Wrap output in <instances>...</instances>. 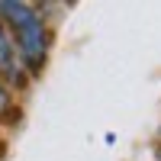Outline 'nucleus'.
Returning <instances> with one entry per match:
<instances>
[{"instance_id": "nucleus-1", "label": "nucleus", "mask_w": 161, "mask_h": 161, "mask_svg": "<svg viewBox=\"0 0 161 161\" xmlns=\"http://www.w3.org/2000/svg\"><path fill=\"white\" fill-rule=\"evenodd\" d=\"M0 19L13 36V45L19 52L23 68L26 71L42 68L48 45H52V32L42 19V13L29 3H19V0H0Z\"/></svg>"}, {"instance_id": "nucleus-2", "label": "nucleus", "mask_w": 161, "mask_h": 161, "mask_svg": "<svg viewBox=\"0 0 161 161\" xmlns=\"http://www.w3.org/2000/svg\"><path fill=\"white\" fill-rule=\"evenodd\" d=\"M23 77H26V68H23V61H19V52H16V45H13L10 29L3 26V19H0V80L19 87Z\"/></svg>"}, {"instance_id": "nucleus-3", "label": "nucleus", "mask_w": 161, "mask_h": 161, "mask_svg": "<svg viewBox=\"0 0 161 161\" xmlns=\"http://www.w3.org/2000/svg\"><path fill=\"white\" fill-rule=\"evenodd\" d=\"M13 110V97H10V87L0 80V116H7Z\"/></svg>"}]
</instances>
